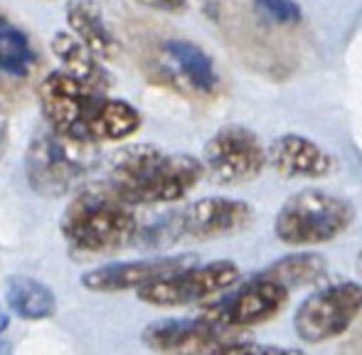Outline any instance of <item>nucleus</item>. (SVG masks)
Returning <instances> with one entry per match:
<instances>
[{
    "label": "nucleus",
    "instance_id": "f257e3e1",
    "mask_svg": "<svg viewBox=\"0 0 362 355\" xmlns=\"http://www.w3.org/2000/svg\"><path fill=\"white\" fill-rule=\"evenodd\" d=\"M37 96L47 129L74 144L96 146L101 141H126L139 134L144 124L134 104L74 82L59 69L40 82Z\"/></svg>",
    "mask_w": 362,
    "mask_h": 355
},
{
    "label": "nucleus",
    "instance_id": "f03ea898",
    "mask_svg": "<svg viewBox=\"0 0 362 355\" xmlns=\"http://www.w3.org/2000/svg\"><path fill=\"white\" fill-rule=\"evenodd\" d=\"M205 178L202 161L187 153H168L151 144H131L116 151L106 170V187L129 205H168L185 200Z\"/></svg>",
    "mask_w": 362,
    "mask_h": 355
},
{
    "label": "nucleus",
    "instance_id": "7ed1b4c3",
    "mask_svg": "<svg viewBox=\"0 0 362 355\" xmlns=\"http://www.w3.org/2000/svg\"><path fill=\"white\" fill-rule=\"evenodd\" d=\"M136 207L101 185H86L64 207L59 230L76 257H106L134 245L139 235Z\"/></svg>",
    "mask_w": 362,
    "mask_h": 355
},
{
    "label": "nucleus",
    "instance_id": "20e7f679",
    "mask_svg": "<svg viewBox=\"0 0 362 355\" xmlns=\"http://www.w3.org/2000/svg\"><path fill=\"white\" fill-rule=\"evenodd\" d=\"M254 222L252 205L232 197H202L170 215L160 217L156 225L141 230L136 240L146 247H170L175 242L192 240L207 242L229 237L247 230Z\"/></svg>",
    "mask_w": 362,
    "mask_h": 355
},
{
    "label": "nucleus",
    "instance_id": "39448f33",
    "mask_svg": "<svg viewBox=\"0 0 362 355\" xmlns=\"http://www.w3.org/2000/svg\"><path fill=\"white\" fill-rule=\"evenodd\" d=\"M353 220L355 207L345 197L320 187H305L281 205L274 232L288 247H313L343 235Z\"/></svg>",
    "mask_w": 362,
    "mask_h": 355
},
{
    "label": "nucleus",
    "instance_id": "423d86ee",
    "mask_svg": "<svg viewBox=\"0 0 362 355\" xmlns=\"http://www.w3.org/2000/svg\"><path fill=\"white\" fill-rule=\"evenodd\" d=\"M91 158V146L67 141L49 129L40 131L25 153V178L37 195L57 200L84 180Z\"/></svg>",
    "mask_w": 362,
    "mask_h": 355
},
{
    "label": "nucleus",
    "instance_id": "0eeeda50",
    "mask_svg": "<svg viewBox=\"0 0 362 355\" xmlns=\"http://www.w3.org/2000/svg\"><path fill=\"white\" fill-rule=\"evenodd\" d=\"M239 281V267L229 260L210 264H190L139 289V298L158 308H177L205 303Z\"/></svg>",
    "mask_w": 362,
    "mask_h": 355
},
{
    "label": "nucleus",
    "instance_id": "6e6552de",
    "mask_svg": "<svg viewBox=\"0 0 362 355\" xmlns=\"http://www.w3.org/2000/svg\"><path fill=\"white\" fill-rule=\"evenodd\" d=\"M362 311V284L340 281L308 296L293 316L296 336L305 343H325L343 336Z\"/></svg>",
    "mask_w": 362,
    "mask_h": 355
},
{
    "label": "nucleus",
    "instance_id": "1a4fd4ad",
    "mask_svg": "<svg viewBox=\"0 0 362 355\" xmlns=\"http://www.w3.org/2000/svg\"><path fill=\"white\" fill-rule=\"evenodd\" d=\"M202 168L219 185L252 182L267 168V149L247 126H222L205 144Z\"/></svg>",
    "mask_w": 362,
    "mask_h": 355
},
{
    "label": "nucleus",
    "instance_id": "9d476101",
    "mask_svg": "<svg viewBox=\"0 0 362 355\" xmlns=\"http://www.w3.org/2000/svg\"><path fill=\"white\" fill-rule=\"evenodd\" d=\"M288 293L291 291L286 286L257 274L229 296L207 303L200 316L229 331H242V328L259 326V323L276 318L288 303Z\"/></svg>",
    "mask_w": 362,
    "mask_h": 355
},
{
    "label": "nucleus",
    "instance_id": "9b49d317",
    "mask_svg": "<svg viewBox=\"0 0 362 355\" xmlns=\"http://www.w3.org/2000/svg\"><path fill=\"white\" fill-rule=\"evenodd\" d=\"M237 331H229L202 318H163L144 328L141 341L156 355H207L232 341Z\"/></svg>",
    "mask_w": 362,
    "mask_h": 355
},
{
    "label": "nucleus",
    "instance_id": "f8f14e48",
    "mask_svg": "<svg viewBox=\"0 0 362 355\" xmlns=\"http://www.w3.org/2000/svg\"><path fill=\"white\" fill-rule=\"evenodd\" d=\"M195 264L192 255L156 257V260H134V262H109L99 264L81 277V286L94 293H121L139 291L141 286L163 279L173 272Z\"/></svg>",
    "mask_w": 362,
    "mask_h": 355
},
{
    "label": "nucleus",
    "instance_id": "ddd939ff",
    "mask_svg": "<svg viewBox=\"0 0 362 355\" xmlns=\"http://www.w3.org/2000/svg\"><path fill=\"white\" fill-rule=\"evenodd\" d=\"M267 163L284 178H325L335 170V158L315 141L284 134L272 141Z\"/></svg>",
    "mask_w": 362,
    "mask_h": 355
},
{
    "label": "nucleus",
    "instance_id": "4468645a",
    "mask_svg": "<svg viewBox=\"0 0 362 355\" xmlns=\"http://www.w3.org/2000/svg\"><path fill=\"white\" fill-rule=\"evenodd\" d=\"M69 35H74L86 50L96 54L101 62H114L121 54V42L106 23L104 10L96 0H69L64 8Z\"/></svg>",
    "mask_w": 362,
    "mask_h": 355
},
{
    "label": "nucleus",
    "instance_id": "2eb2a0df",
    "mask_svg": "<svg viewBox=\"0 0 362 355\" xmlns=\"http://www.w3.org/2000/svg\"><path fill=\"white\" fill-rule=\"evenodd\" d=\"M49 50H52L54 59L59 62V72L72 77L74 82L106 91V94L114 87V77L106 69V64L91 50H86L74 35L62 33V30L54 33L52 40H49Z\"/></svg>",
    "mask_w": 362,
    "mask_h": 355
},
{
    "label": "nucleus",
    "instance_id": "dca6fc26",
    "mask_svg": "<svg viewBox=\"0 0 362 355\" xmlns=\"http://www.w3.org/2000/svg\"><path fill=\"white\" fill-rule=\"evenodd\" d=\"M163 52L170 59L177 79H182L187 89L202 96H212L219 89V74L215 69V62L195 42H190V40H168L163 45Z\"/></svg>",
    "mask_w": 362,
    "mask_h": 355
},
{
    "label": "nucleus",
    "instance_id": "f3484780",
    "mask_svg": "<svg viewBox=\"0 0 362 355\" xmlns=\"http://www.w3.org/2000/svg\"><path fill=\"white\" fill-rule=\"evenodd\" d=\"M5 301L10 311L23 321H47L57 313V296L47 284L33 277H10L5 286Z\"/></svg>",
    "mask_w": 362,
    "mask_h": 355
},
{
    "label": "nucleus",
    "instance_id": "a211bd4d",
    "mask_svg": "<svg viewBox=\"0 0 362 355\" xmlns=\"http://www.w3.org/2000/svg\"><path fill=\"white\" fill-rule=\"evenodd\" d=\"M37 67V50L23 28L0 15V77L28 79Z\"/></svg>",
    "mask_w": 362,
    "mask_h": 355
},
{
    "label": "nucleus",
    "instance_id": "6ab92c4d",
    "mask_svg": "<svg viewBox=\"0 0 362 355\" xmlns=\"http://www.w3.org/2000/svg\"><path fill=\"white\" fill-rule=\"evenodd\" d=\"M325 272H328V267H325V260L320 255L298 252V255L281 257V260L274 262L272 267H267L259 274L272 279V281L281 284V286H286L288 291H293V289H298V286L315 284Z\"/></svg>",
    "mask_w": 362,
    "mask_h": 355
},
{
    "label": "nucleus",
    "instance_id": "aec40b11",
    "mask_svg": "<svg viewBox=\"0 0 362 355\" xmlns=\"http://www.w3.org/2000/svg\"><path fill=\"white\" fill-rule=\"evenodd\" d=\"M252 5L264 23L293 28L303 20V10L296 0H252Z\"/></svg>",
    "mask_w": 362,
    "mask_h": 355
},
{
    "label": "nucleus",
    "instance_id": "412c9836",
    "mask_svg": "<svg viewBox=\"0 0 362 355\" xmlns=\"http://www.w3.org/2000/svg\"><path fill=\"white\" fill-rule=\"evenodd\" d=\"M207 355H305V353L296 351V348L262 346V343H247V341H229Z\"/></svg>",
    "mask_w": 362,
    "mask_h": 355
},
{
    "label": "nucleus",
    "instance_id": "4be33fe9",
    "mask_svg": "<svg viewBox=\"0 0 362 355\" xmlns=\"http://www.w3.org/2000/svg\"><path fill=\"white\" fill-rule=\"evenodd\" d=\"M144 8L158 10V13H168V15H182L190 8V0H136Z\"/></svg>",
    "mask_w": 362,
    "mask_h": 355
},
{
    "label": "nucleus",
    "instance_id": "5701e85b",
    "mask_svg": "<svg viewBox=\"0 0 362 355\" xmlns=\"http://www.w3.org/2000/svg\"><path fill=\"white\" fill-rule=\"evenodd\" d=\"M8 141H10V124H8L5 111L0 109V158H3L5 151H8Z\"/></svg>",
    "mask_w": 362,
    "mask_h": 355
},
{
    "label": "nucleus",
    "instance_id": "b1692460",
    "mask_svg": "<svg viewBox=\"0 0 362 355\" xmlns=\"http://www.w3.org/2000/svg\"><path fill=\"white\" fill-rule=\"evenodd\" d=\"M8 326H10V316L5 311H0V336L8 331Z\"/></svg>",
    "mask_w": 362,
    "mask_h": 355
},
{
    "label": "nucleus",
    "instance_id": "393cba45",
    "mask_svg": "<svg viewBox=\"0 0 362 355\" xmlns=\"http://www.w3.org/2000/svg\"><path fill=\"white\" fill-rule=\"evenodd\" d=\"M0 355H13V346H10V341H5L3 336H0Z\"/></svg>",
    "mask_w": 362,
    "mask_h": 355
},
{
    "label": "nucleus",
    "instance_id": "a878e982",
    "mask_svg": "<svg viewBox=\"0 0 362 355\" xmlns=\"http://www.w3.org/2000/svg\"><path fill=\"white\" fill-rule=\"evenodd\" d=\"M358 269H360V274H362V252L358 255Z\"/></svg>",
    "mask_w": 362,
    "mask_h": 355
}]
</instances>
